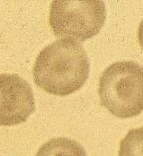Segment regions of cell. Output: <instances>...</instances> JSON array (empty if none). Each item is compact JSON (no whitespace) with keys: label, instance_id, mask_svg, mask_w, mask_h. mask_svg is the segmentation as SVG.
<instances>
[{"label":"cell","instance_id":"obj_1","mask_svg":"<svg viewBox=\"0 0 143 156\" xmlns=\"http://www.w3.org/2000/svg\"><path fill=\"white\" fill-rule=\"evenodd\" d=\"M90 73L87 52L78 41L59 39L44 48L33 67L35 83L44 91L68 96L82 87Z\"/></svg>","mask_w":143,"mask_h":156},{"label":"cell","instance_id":"obj_2","mask_svg":"<svg viewBox=\"0 0 143 156\" xmlns=\"http://www.w3.org/2000/svg\"><path fill=\"white\" fill-rule=\"evenodd\" d=\"M101 105L113 115L129 119L143 111V66L130 61L115 62L101 75Z\"/></svg>","mask_w":143,"mask_h":156},{"label":"cell","instance_id":"obj_3","mask_svg":"<svg viewBox=\"0 0 143 156\" xmlns=\"http://www.w3.org/2000/svg\"><path fill=\"white\" fill-rule=\"evenodd\" d=\"M107 16L103 1H54L50 26L60 39L84 41L100 32Z\"/></svg>","mask_w":143,"mask_h":156},{"label":"cell","instance_id":"obj_4","mask_svg":"<svg viewBox=\"0 0 143 156\" xmlns=\"http://www.w3.org/2000/svg\"><path fill=\"white\" fill-rule=\"evenodd\" d=\"M35 110L33 90L17 74H0V126L18 125Z\"/></svg>","mask_w":143,"mask_h":156},{"label":"cell","instance_id":"obj_5","mask_svg":"<svg viewBox=\"0 0 143 156\" xmlns=\"http://www.w3.org/2000/svg\"><path fill=\"white\" fill-rule=\"evenodd\" d=\"M35 156H87L84 147L72 139L52 138L39 147Z\"/></svg>","mask_w":143,"mask_h":156},{"label":"cell","instance_id":"obj_6","mask_svg":"<svg viewBox=\"0 0 143 156\" xmlns=\"http://www.w3.org/2000/svg\"><path fill=\"white\" fill-rule=\"evenodd\" d=\"M119 156H143V126L130 130L121 140Z\"/></svg>","mask_w":143,"mask_h":156},{"label":"cell","instance_id":"obj_7","mask_svg":"<svg viewBox=\"0 0 143 156\" xmlns=\"http://www.w3.org/2000/svg\"><path fill=\"white\" fill-rule=\"evenodd\" d=\"M138 38L139 44H140L141 48L143 50V20L140 22V25H139L138 31Z\"/></svg>","mask_w":143,"mask_h":156}]
</instances>
